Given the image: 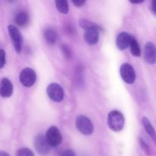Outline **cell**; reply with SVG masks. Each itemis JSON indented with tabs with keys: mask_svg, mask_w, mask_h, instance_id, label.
Listing matches in <instances>:
<instances>
[{
	"mask_svg": "<svg viewBox=\"0 0 156 156\" xmlns=\"http://www.w3.org/2000/svg\"><path fill=\"white\" fill-rule=\"evenodd\" d=\"M125 119L120 111L114 110L108 115V126L114 132H120L124 127Z\"/></svg>",
	"mask_w": 156,
	"mask_h": 156,
	"instance_id": "obj_1",
	"label": "cell"
},
{
	"mask_svg": "<svg viewBox=\"0 0 156 156\" xmlns=\"http://www.w3.org/2000/svg\"><path fill=\"white\" fill-rule=\"evenodd\" d=\"M76 126L82 135L90 136L94 133V125L92 122L84 115H80L76 118Z\"/></svg>",
	"mask_w": 156,
	"mask_h": 156,
	"instance_id": "obj_2",
	"label": "cell"
},
{
	"mask_svg": "<svg viewBox=\"0 0 156 156\" xmlns=\"http://www.w3.org/2000/svg\"><path fill=\"white\" fill-rule=\"evenodd\" d=\"M9 36L13 44L14 48L17 53H20L23 47V37L18 27L15 25H9L8 27Z\"/></svg>",
	"mask_w": 156,
	"mask_h": 156,
	"instance_id": "obj_3",
	"label": "cell"
},
{
	"mask_svg": "<svg viewBox=\"0 0 156 156\" xmlns=\"http://www.w3.org/2000/svg\"><path fill=\"white\" fill-rule=\"evenodd\" d=\"M47 94L48 97L54 102H61L64 98V90L58 83H50L47 88Z\"/></svg>",
	"mask_w": 156,
	"mask_h": 156,
	"instance_id": "obj_4",
	"label": "cell"
},
{
	"mask_svg": "<svg viewBox=\"0 0 156 156\" xmlns=\"http://www.w3.org/2000/svg\"><path fill=\"white\" fill-rule=\"evenodd\" d=\"M46 139L51 147H57L62 143V136L56 126H50L46 133Z\"/></svg>",
	"mask_w": 156,
	"mask_h": 156,
	"instance_id": "obj_5",
	"label": "cell"
},
{
	"mask_svg": "<svg viewBox=\"0 0 156 156\" xmlns=\"http://www.w3.org/2000/svg\"><path fill=\"white\" fill-rule=\"evenodd\" d=\"M19 80L23 86L26 88L32 87L37 80L36 73L34 70L30 68H24V69L21 70L20 73Z\"/></svg>",
	"mask_w": 156,
	"mask_h": 156,
	"instance_id": "obj_6",
	"label": "cell"
},
{
	"mask_svg": "<svg viewBox=\"0 0 156 156\" xmlns=\"http://www.w3.org/2000/svg\"><path fill=\"white\" fill-rule=\"evenodd\" d=\"M120 74L123 82L127 84H133L136 81V72L129 63H123L120 69Z\"/></svg>",
	"mask_w": 156,
	"mask_h": 156,
	"instance_id": "obj_7",
	"label": "cell"
},
{
	"mask_svg": "<svg viewBox=\"0 0 156 156\" xmlns=\"http://www.w3.org/2000/svg\"><path fill=\"white\" fill-rule=\"evenodd\" d=\"M34 148L39 155L44 156L50 152L51 146L47 142L46 136L43 135H38L34 139Z\"/></svg>",
	"mask_w": 156,
	"mask_h": 156,
	"instance_id": "obj_8",
	"label": "cell"
},
{
	"mask_svg": "<svg viewBox=\"0 0 156 156\" xmlns=\"http://www.w3.org/2000/svg\"><path fill=\"white\" fill-rule=\"evenodd\" d=\"M100 31L101 28L99 26L85 30L84 40L89 45H95L98 43L100 39Z\"/></svg>",
	"mask_w": 156,
	"mask_h": 156,
	"instance_id": "obj_9",
	"label": "cell"
},
{
	"mask_svg": "<svg viewBox=\"0 0 156 156\" xmlns=\"http://www.w3.org/2000/svg\"><path fill=\"white\" fill-rule=\"evenodd\" d=\"M144 59L147 63H156V47L152 42H147L144 47Z\"/></svg>",
	"mask_w": 156,
	"mask_h": 156,
	"instance_id": "obj_10",
	"label": "cell"
},
{
	"mask_svg": "<svg viewBox=\"0 0 156 156\" xmlns=\"http://www.w3.org/2000/svg\"><path fill=\"white\" fill-rule=\"evenodd\" d=\"M133 36H131L127 32H121L119 34L116 39V45L120 50H125L130 46L131 40Z\"/></svg>",
	"mask_w": 156,
	"mask_h": 156,
	"instance_id": "obj_11",
	"label": "cell"
},
{
	"mask_svg": "<svg viewBox=\"0 0 156 156\" xmlns=\"http://www.w3.org/2000/svg\"><path fill=\"white\" fill-rule=\"evenodd\" d=\"M13 84L7 78H3L1 80V85H0V95L2 98H7L11 97L13 94Z\"/></svg>",
	"mask_w": 156,
	"mask_h": 156,
	"instance_id": "obj_12",
	"label": "cell"
},
{
	"mask_svg": "<svg viewBox=\"0 0 156 156\" xmlns=\"http://www.w3.org/2000/svg\"><path fill=\"white\" fill-rule=\"evenodd\" d=\"M30 18L27 12L23 10H20L15 14V22L17 25L19 27H24L28 25Z\"/></svg>",
	"mask_w": 156,
	"mask_h": 156,
	"instance_id": "obj_13",
	"label": "cell"
},
{
	"mask_svg": "<svg viewBox=\"0 0 156 156\" xmlns=\"http://www.w3.org/2000/svg\"><path fill=\"white\" fill-rule=\"evenodd\" d=\"M44 36L46 42L50 46L54 45L57 42L58 38H59L57 31L52 27H49L44 30Z\"/></svg>",
	"mask_w": 156,
	"mask_h": 156,
	"instance_id": "obj_14",
	"label": "cell"
},
{
	"mask_svg": "<svg viewBox=\"0 0 156 156\" xmlns=\"http://www.w3.org/2000/svg\"><path fill=\"white\" fill-rule=\"evenodd\" d=\"M142 123H143V126H144L146 132L147 133L148 135L151 137L152 141L156 145V132L155 129H154L153 126L152 125V123L149 121V119L146 117H143L142 118Z\"/></svg>",
	"mask_w": 156,
	"mask_h": 156,
	"instance_id": "obj_15",
	"label": "cell"
},
{
	"mask_svg": "<svg viewBox=\"0 0 156 156\" xmlns=\"http://www.w3.org/2000/svg\"><path fill=\"white\" fill-rule=\"evenodd\" d=\"M130 52L132 55L135 57H140L141 56V49H140L139 43L137 40L134 37H133L130 43Z\"/></svg>",
	"mask_w": 156,
	"mask_h": 156,
	"instance_id": "obj_16",
	"label": "cell"
},
{
	"mask_svg": "<svg viewBox=\"0 0 156 156\" xmlns=\"http://www.w3.org/2000/svg\"><path fill=\"white\" fill-rule=\"evenodd\" d=\"M56 9L61 14L66 15L69 13V3L66 0H57L55 2Z\"/></svg>",
	"mask_w": 156,
	"mask_h": 156,
	"instance_id": "obj_17",
	"label": "cell"
},
{
	"mask_svg": "<svg viewBox=\"0 0 156 156\" xmlns=\"http://www.w3.org/2000/svg\"><path fill=\"white\" fill-rule=\"evenodd\" d=\"M79 24H80L81 27H82L85 30L98 26L97 25V24H94V23L91 22V21H88V20L85 19V18H82V19H80V21H79Z\"/></svg>",
	"mask_w": 156,
	"mask_h": 156,
	"instance_id": "obj_18",
	"label": "cell"
},
{
	"mask_svg": "<svg viewBox=\"0 0 156 156\" xmlns=\"http://www.w3.org/2000/svg\"><path fill=\"white\" fill-rule=\"evenodd\" d=\"M139 143H140V147L142 148V149L143 150V152L148 155H151V149L149 148V145L145 142V140H143V138H140L139 139Z\"/></svg>",
	"mask_w": 156,
	"mask_h": 156,
	"instance_id": "obj_19",
	"label": "cell"
},
{
	"mask_svg": "<svg viewBox=\"0 0 156 156\" xmlns=\"http://www.w3.org/2000/svg\"><path fill=\"white\" fill-rule=\"evenodd\" d=\"M16 156H34V154L27 148H21L17 152Z\"/></svg>",
	"mask_w": 156,
	"mask_h": 156,
	"instance_id": "obj_20",
	"label": "cell"
},
{
	"mask_svg": "<svg viewBox=\"0 0 156 156\" xmlns=\"http://www.w3.org/2000/svg\"><path fill=\"white\" fill-rule=\"evenodd\" d=\"M61 50H62V54L65 56L66 59H70L72 57V51L69 49V47L66 45H62L61 47Z\"/></svg>",
	"mask_w": 156,
	"mask_h": 156,
	"instance_id": "obj_21",
	"label": "cell"
},
{
	"mask_svg": "<svg viewBox=\"0 0 156 156\" xmlns=\"http://www.w3.org/2000/svg\"><path fill=\"white\" fill-rule=\"evenodd\" d=\"M6 62L5 59V52L3 49L0 50V68L2 69L5 66Z\"/></svg>",
	"mask_w": 156,
	"mask_h": 156,
	"instance_id": "obj_22",
	"label": "cell"
},
{
	"mask_svg": "<svg viewBox=\"0 0 156 156\" xmlns=\"http://www.w3.org/2000/svg\"><path fill=\"white\" fill-rule=\"evenodd\" d=\"M59 156H76V153L72 149H66L62 151Z\"/></svg>",
	"mask_w": 156,
	"mask_h": 156,
	"instance_id": "obj_23",
	"label": "cell"
},
{
	"mask_svg": "<svg viewBox=\"0 0 156 156\" xmlns=\"http://www.w3.org/2000/svg\"><path fill=\"white\" fill-rule=\"evenodd\" d=\"M151 10H152V13L156 15V0H153L151 2Z\"/></svg>",
	"mask_w": 156,
	"mask_h": 156,
	"instance_id": "obj_24",
	"label": "cell"
},
{
	"mask_svg": "<svg viewBox=\"0 0 156 156\" xmlns=\"http://www.w3.org/2000/svg\"><path fill=\"white\" fill-rule=\"evenodd\" d=\"M85 2H86L85 1H80V0L73 2V3L76 6V7H82V6L84 5V4H85Z\"/></svg>",
	"mask_w": 156,
	"mask_h": 156,
	"instance_id": "obj_25",
	"label": "cell"
},
{
	"mask_svg": "<svg viewBox=\"0 0 156 156\" xmlns=\"http://www.w3.org/2000/svg\"><path fill=\"white\" fill-rule=\"evenodd\" d=\"M0 156H10V155H9V154L8 153V152H4V151H2V152H0Z\"/></svg>",
	"mask_w": 156,
	"mask_h": 156,
	"instance_id": "obj_26",
	"label": "cell"
},
{
	"mask_svg": "<svg viewBox=\"0 0 156 156\" xmlns=\"http://www.w3.org/2000/svg\"><path fill=\"white\" fill-rule=\"evenodd\" d=\"M143 2H131V3H133V4H140V3H143Z\"/></svg>",
	"mask_w": 156,
	"mask_h": 156,
	"instance_id": "obj_27",
	"label": "cell"
}]
</instances>
